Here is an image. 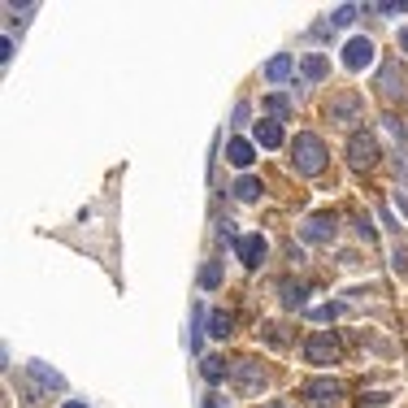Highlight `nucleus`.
<instances>
[{
    "instance_id": "nucleus-1",
    "label": "nucleus",
    "mask_w": 408,
    "mask_h": 408,
    "mask_svg": "<svg viewBox=\"0 0 408 408\" xmlns=\"http://www.w3.org/2000/svg\"><path fill=\"white\" fill-rule=\"evenodd\" d=\"M296 170L300 174H321L326 170V143L317 135H296Z\"/></svg>"
},
{
    "instance_id": "nucleus-2",
    "label": "nucleus",
    "mask_w": 408,
    "mask_h": 408,
    "mask_svg": "<svg viewBox=\"0 0 408 408\" xmlns=\"http://www.w3.org/2000/svg\"><path fill=\"white\" fill-rule=\"evenodd\" d=\"M304 361H308V365H335V361H339V339H335L330 330H317V335L304 344Z\"/></svg>"
},
{
    "instance_id": "nucleus-3",
    "label": "nucleus",
    "mask_w": 408,
    "mask_h": 408,
    "mask_svg": "<svg viewBox=\"0 0 408 408\" xmlns=\"http://www.w3.org/2000/svg\"><path fill=\"white\" fill-rule=\"evenodd\" d=\"M300 396L313 404V408H335L339 396H344V387H339L335 378H313V382H304V387H300Z\"/></svg>"
},
{
    "instance_id": "nucleus-4",
    "label": "nucleus",
    "mask_w": 408,
    "mask_h": 408,
    "mask_svg": "<svg viewBox=\"0 0 408 408\" xmlns=\"http://www.w3.org/2000/svg\"><path fill=\"white\" fill-rule=\"evenodd\" d=\"M330 122H344V126L361 122V96L356 91H339L330 100Z\"/></svg>"
},
{
    "instance_id": "nucleus-5",
    "label": "nucleus",
    "mask_w": 408,
    "mask_h": 408,
    "mask_svg": "<svg viewBox=\"0 0 408 408\" xmlns=\"http://www.w3.org/2000/svg\"><path fill=\"white\" fill-rule=\"evenodd\" d=\"M378 91L387 96V100H404V91H408V78H404V70H400V61H387L382 65V74H378Z\"/></svg>"
},
{
    "instance_id": "nucleus-6",
    "label": "nucleus",
    "mask_w": 408,
    "mask_h": 408,
    "mask_svg": "<svg viewBox=\"0 0 408 408\" xmlns=\"http://www.w3.org/2000/svg\"><path fill=\"white\" fill-rule=\"evenodd\" d=\"M348 161H352L356 170L373 166V161H378V143H373V135H361V130H356L352 143H348Z\"/></svg>"
},
{
    "instance_id": "nucleus-7",
    "label": "nucleus",
    "mask_w": 408,
    "mask_h": 408,
    "mask_svg": "<svg viewBox=\"0 0 408 408\" xmlns=\"http://www.w3.org/2000/svg\"><path fill=\"white\" fill-rule=\"evenodd\" d=\"M369 61H373V44H369L365 35L348 39V48H344V65H348V70H365Z\"/></svg>"
},
{
    "instance_id": "nucleus-8",
    "label": "nucleus",
    "mask_w": 408,
    "mask_h": 408,
    "mask_svg": "<svg viewBox=\"0 0 408 408\" xmlns=\"http://www.w3.org/2000/svg\"><path fill=\"white\" fill-rule=\"evenodd\" d=\"M335 213H313L304 222V239H313V243H326V239H335Z\"/></svg>"
},
{
    "instance_id": "nucleus-9",
    "label": "nucleus",
    "mask_w": 408,
    "mask_h": 408,
    "mask_svg": "<svg viewBox=\"0 0 408 408\" xmlns=\"http://www.w3.org/2000/svg\"><path fill=\"white\" fill-rule=\"evenodd\" d=\"M235 248H239V260H243V265H252V269L265 260V239H260V235H243Z\"/></svg>"
},
{
    "instance_id": "nucleus-10",
    "label": "nucleus",
    "mask_w": 408,
    "mask_h": 408,
    "mask_svg": "<svg viewBox=\"0 0 408 408\" xmlns=\"http://www.w3.org/2000/svg\"><path fill=\"white\" fill-rule=\"evenodd\" d=\"M235 382H239V391H248V396H252V391L265 382V373H260L256 361H239V365H235Z\"/></svg>"
},
{
    "instance_id": "nucleus-11",
    "label": "nucleus",
    "mask_w": 408,
    "mask_h": 408,
    "mask_svg": "<svg viewBox=\"0 0 408 408\" xmlns=\"http://www.w3.org/2000/svg\"><path fill=\"white\" fill-rule=\"evenodd\" d=\"M226 161H231V166H239V170H248L252 161H256V148L248 139H231L226 143Z\"/></svg>"
},
{
    "instance_id": "nucleus-12",
    "label": "nucleus",
    "mask_w": 408,
    "mask_h": 408,
    "mask_svg": "<svg viewBox=\"0 0 408 408\" xmlns=\"http://www.w3.org/2000/svg\"><path fill=\"white\" fill-rule=\"evenodd\" d=\"M256 143L260 148H278L283 143V126L278 122H256Z\"/></svg>"
},
{
    "instance_id": "nucleus-13",
    "label": "nucleus",
    "mask_w": 408,
    "mask_h": 408,
    "mask_svg": "<svg viewBox=\"0 0 408 408\" xmlns=\"http://www.w3.org/2000/svg\"><path fill=\"white\" fill-rule=\"evenodd\" d=\"M291 70H296V61H291V57H274V61L265 65V78H269V83H287Z\"/></svg>"
},
{
    "instance_id": "nucleus-14",
    "label": "nucleus",
    "mask_w": 408,
    "mask_h": 408,
    "mask_svg": "<svg viewBox=\"0 0 408 408\" xmlns=\"http://www.w3.org/2000/svg\"><path fill=\"white\" fill-rule=\"evenodd\" d=\"M326 74H330V61H326V57H304V83H321V78Z\"/></svg>"
},
{
    "instance_id": "nucleus-15",
    "label": "nucleus",
    "mask_w": 408,
    "mask_h": 408,
    "mask_svg": "<svg viewBox=\"0 0 408 408\" xmlns=\"http://www.w3.org/2000/svg\"><path fill=\"white\" fill-rule=\"evenodd\" d=\"M304 296H308V287H291V283H283V304H287V308H304Z\"/></svg>"
},
{
    "instance_id": "nucleus-16",
    "label": "nucleus",
    "mask_w": 408,
    "mask_h": 408,
    "mask_svg": "<svg viewBox=\"0 0 408 408\" xmlns=\"http://www.w3.org/2000/svg\"><path fill=\"white\" fill-rule=\"evenodd\" d=\"M204 378L209 382H222L226 378V361H222V356H204Z\"/></svg>"
},
{
    "instance_id": "nucleus-17",
    "label": "nucleus",
    "mask_w": 408,
    "mask_h": 408,
    "mask_svg": "<svg viewBox=\"0 0 408 408\" xmlns=\"http://www.w3.org/2000/svg\"><path fill=\"white\" fill-rule=\"evenodd\" d=\"M235 195H239V200H256V195H260V178H239Z\"/></svg>"
},
{
    "instance_id": "nucleus-18",
    "label": "nucleus",
    "mask_w": 408,
    "mask_h": 408,
    "mask_svg": "<svg viewBox=\"0 0 408 408\" xmlns=\"http://www.w3.org/2000/svg\"><path fill=\"white\" fill-rule=\"evenodd\" d=\"M231 313H213V321H209V335H218V339H226V335H231Z\"/></svg>"
},
{
    "instance_id": "nucleus-19",
    "label": "nucleus",
    "mask_w": 408,
    "mask_h": 408,
    "mask_svg": "<svg viewBox=\"0 0 408 408\" xmlns=\"http://www.w3.org/2000/svg\"><path fill=\"white\" fill-rule=\"evenodd\" d=\"M30 373L44 382V387H61V373H53V369H44V365H30Z\"/></svg>"
},
{
    "instance_id": "nucleus-20",
    "label": "nucleus",
    "mask_w": 408,
    "mask_h": 408,
    "mask_svg": "<svg viewBox=\"0 0 408 408\" xmlns=\"http://www.w3.org/2000/svg\"><path fill=\"white\" fill-rule=\"evenodd\" d=\"M339 313H344V304H321V308H313L317 321H330V317H339Z\"/></svg>"
},
{
    "instance_id": "nucleus-21",
    "label": "nucleus",
    "mask_w": 408,
    "mask_h": 408,
    "mask_svg": "<svg viewBox=\"0 0 408 408\" xmlns=\"http://www.w3.org/2000/svg\"><path fill=\"white\" fill-rule=\"evenodd\" d=\"M200 283H204V287H218V283H222V265H204Z\"/></svg>"
},
{
    "instance_id": "nucleus-22",
    "label": "nucleus",
    "mask_w": 408,
    "mask_h": 408,
    "mask_svg": "<svg viewBox=\"0 0 408 408\" xmlns=\"http://www.w3.org/2000/svg\"><path fill=\"white\" fill-rule=\"evenodd\" d=\"M352 13H356V9L344 5V9H335V18H330V22H335V26H348V22H352Z\"/></svg>"
},
{
    "instance_id": "nucleus-23",
    "label": "nucleus",
    "mask_w": 408,
    "mask_h": 408,
    "mask_svg": "<svg viewBox=\"0 0 408 408\" xmlns=\"http://www.w3.org/2000/svg\"><path fill=\"white\" fill-rule=\"evenodd\" d=\"M269 109H274V113H287L291 100H287V96H269Z\"/></svg>"
},
{
    "instance_id": "nucleus-24",
    "label": "nucleus",
    "mask_w": 408,
    "mask_h": 408,
    "mask_svg": "<svg viewBox=\"0 0 408 408\" xmlns=\"http://www.w3.org/2000/svg\"><path fill=\"white\" fill-rule=\"evenodd\" d=\"M400 48H404V53H408V26L400 30Z\"/></svg>"
},
{
    "instance_id": "nucleus-25",
    "label": "nucleus",
    "mask_w": 408,
    "mask_h": 408,
    "mask_svg": "<svg viewBox=\"0 0 408 408\" xmlns=\"http://www.w3.org/2000/svg\"><path fill=\"white\" fill-rule=\"evenodd\" d=\"M65 408H87V404H65Z\"/></svg>"
},
{
    "instance_id": "nucleus-26",
    "label": "nucleus",
    "mask_w": 408,
    "mask_h": 408,
    "mask_svg": "<svg viewBox=\"0 0 408 408\" xmlns=\"http://www.w3.org/2000/svg\"><path fill=\"white\" fill-rule=\"evenodd\" d=\"M269 408H291V404H269Z\"/></svg>"
}]
</instances>
